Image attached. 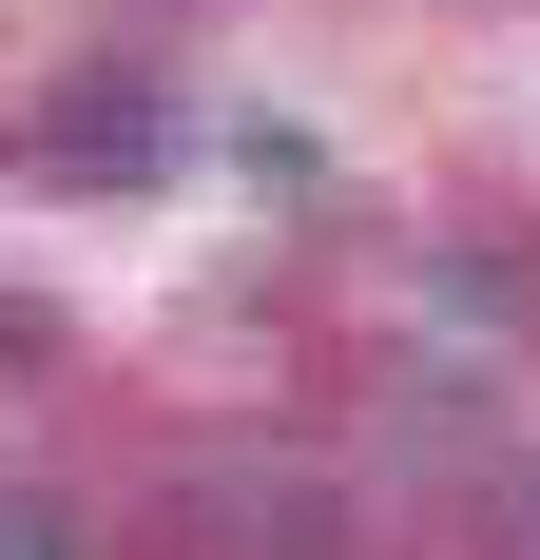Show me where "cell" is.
<instances>
[{"mask_svg":"<svg viewBox=\"0 0 540 560\" xmlns=\"http://www.w3.org/2000/svg\"><path fill=\"white\" fill-rule=\"evenodd\" d=\"M155 522H174V560H367V503L328 445H174Z\"/></svg>","mask_w":540,"mask_h":560,"instance_id":"6da1fadb","label":"cell"},{"mask_svg":"<svg viewBox=\"0 0 540 560\" xmlns=\"http://www.w3.org/2000/svg\"><path fill=\"white\" fill-rule=\"evenodd\" d=\"M20 155H39L58 194H136V174H174V97H155V78H116V58H78V78H39Z\"/></svg>","mask_w":540,"mask_h":560,"instance_id":"7a4b0ae2","label":"cell"},{"mask_svg":"<svg viewBox=\"0 0 540 560\" xmlns=\"http://www.w3.org/2000/svg\"><path fill=\"white\" fill-rule=\"evenodd\" d=\"M444 310H540V232H444Z\"/></svg>","mask_w":540,"mask_h":560,"instance_id":"3957f363","label":"cell"},{"mask_svg":"<svg viewBox=\"0 0 540 560\" xmlns=\"http://www.w3.org/2000/svg\"><path fill=\"white\" fill-rule=\"evenodd\" d=\"M0 560H97V541H78V522H58L39 483H0Z\"/></svg>","mask_w":540,"mask_h":560,"instance_id":"277c9868","label":"cell"},{"mask_svg":"<svg viewBox=\"0 0 540 560\" xmlns=\"http://www.w3.org/2000/svg\"><path fill=\"white\" fill-rule=\"evenodd\" d=\"M483 560H540V464H502V483H483Z\"/></svg>","mask_w":540,"mask_h":560,"instance_id":"5b68a950","label":"cell"}]
</instances>
